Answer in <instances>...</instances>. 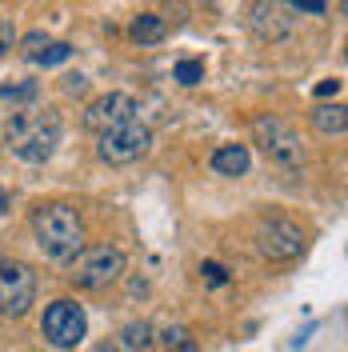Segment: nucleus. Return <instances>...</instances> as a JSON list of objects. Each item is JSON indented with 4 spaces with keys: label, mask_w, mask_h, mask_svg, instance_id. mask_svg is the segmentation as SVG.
<instances>
[{
    "label": "nucleus",
    "mask_w": 348,
    "mask_h": 352,
    "mask_svg": "<svg viewBox=\"0 0 348 352\" xmlns=\"http://www.w3.org/2000/svg\"><path fill=\"white\" fill-rule=\"evenodd\" d=\"M61 112L52 109H24V112H12L8 120H4V132H0V140H4V148L24 160V164H44L48 156L56 153V144H61Z\"/></svg>",
    "instance_id": "f257e3e1"
},
{
    "label": "nucleus",
    "mask_w": 348,
    "mask_h": 352,
    "mask_svg": "<svg viewBox=\"0 0 348 352\" xmlns=\"http://www.w3.org/2000/svg\"><path fill=\"white\" fill-rule=\"evenodd\" d=\"M32 236H36V248H41L48 261L56 264H72L76 252L85 248V224H80V212L72 204H41L32 208Z\"/></svg>",
    "instance_id": "f03ea898"
},
{
    "label": "nucleus",
    "mask_w": 348,
    "mask_h": 352,
    "mask_svg": "<svg viewBox=\"0 0 348 352\" xmlns=\"http://www.w3.org/2000/svg\"><path fill=\"white\" fill-rule=\"evenodd\" d=\"M124 276V252L116 244H92V248H80L76 261L68 264V280L76 288H88V292H100V288L116 285Z\"/></svg>",
    "instance_id": "7ed1b4c3"
},
{
    "label": "nucleus",
    "mask_w": 348,
    "mask_h": 352,
    "mask_svg": "<svg viewBox=\"0 0 348 352\" xmlns=\"http://www.w3.org/2000/svg\"><path fill=\"white\" fill-rule=\"evenodd\" d=\"M252 140L261 144V153L272 160V164H281V168H301L305 164V144H301V136L296 129L281 120V116H272V112H261L257 120H252Z\"/></svg>",
    "instance_id": "20e7f679"
},
{
    "label": "nucleus",
    "mask_w": 348,
    "mask_h": 352,
    "mask_svg": "<svg viewBox=\"0 0 348 352\" xmlns=\"http://www.w3.org/2000/svg\"><path fill=\"white\" fill-rule=\"evenodd\" d=\"M149 148H153V129H149L140 116H136V120H124V124H116V129L96 136V156H100L105 164H116V168L140 160Z\"/></svg>",
    "instance_id": "39448f33"
},
{
    "label": "nucleus",
    "mask_w": 348,
    "mask_h": 352,
    "mask_svg": "<svg viewBox=\"0 0 348 352\" xmlns=\"http://www.w3.org/2000/svg\"><path fill=\"white\" fill-rule=\"evenodd\" d=\"M41 332H44V340H48L56 352H72L88 336L85 308L76 305V300H68V296L52 300V305L44 308V316H41Z\"/></svg>",
    "instance_id": "423d86ee"
},
{
    "label": "nucleus",
    "mask_w": 348,
    "mask_h": 352,
    "mask_svg": "<svg viewBox=\"0 0 348 352\" xmlns=\"http://www.w3.org/2000/svg\"><path fill=\"white\" fill-rule=\"evenodd\" d=\"M257 248H261L264 261L288 264L305 252V232H301V224H292V220L268 217V220H261V228H257Z\"/></svg>",
    "instance_id": "0eeeda50"
},
{
    "label": "nucleus",
    "mask_w": 348,
    "mask_h": 352,
    "mask_svg": "<svg viewBox=\"0 0 348 352\" xmlns=\"http://www.w3.org/2000/svg\"><path fill=\"white\" fill-rule=\"evenodd\" d=\"M36 300V272L24 261L0 264V312L4 316H24Z\"/></svg>",
    "instance_id": "6e6552de"
},
{
    "label": "nucleus",
    "mask_w": 348,
    "mask_h": 352,
    "mask_svg": "<svg viewBox=\"0 0 348 352\" xmlns=\"http://www.w3.org/2000/svg\"><path fill=\"white\" fill-rule=\"evenodd\" d=\"M136 116H140V104L132 100L129 92H105V96H96L85 109V129L100 136V132L116 129L124 120H136Z\"/></svg>",
    "instance_id": "1a4fd4ad"
},
{
    "label": "nucleus",
    "mask_w": 348,
    "mask_h": 352,
    "mask_svg": "<svg viewBox=\"0 0 348 352\" xmlns=\"http://www.w3.org/2000/svg\"><path fill=\"white\" fill-rule=\"evenodd\" d=\"M292 24H296V16L284 0H252L248 4V28L268 44L292 36Z\"/></svg>",
    "instance_id": "9d476101"
},
{
    "label": "nucleus",
    "mask_w": 348,
    "mask_h": 352,
    "mask_svg": "<svg viewBox=\"0 0 348 352\" xmlns=\"http://www.w3.org/2000/svg\"><path fill=\"white\" fill-rule=\"evenodd\" d=\"M156 344L153 324L149 320H129L124 329L112 336V352H149Z\"/></svg>",
    "instance_id": "9b49d317"
},
{
    "label": "nucleus",
    "mask_w": 348,
    "mask_h": 352,
    "mask_svg": "<svg viewBox=\"0 0 348 352\" xmlns=\"http://www.w3.org/2000/svg\"><path fill=\"white\" fill-rule=\"evenodd\" d=\"M208 164H213V173H220V176H244L248 164H252V156H248L244 144H220Z\"/></svg>",
    "instance_id": "f8f14e48"
},
{
    "label": "nucleus",
    "mask_w": 348,
    "mask_h": 352,
    "mask_svg": "<svg viewBox=\"0 0 348 352\" xmlns=\"http://www.w3.org/2000/svg\"><path fill=\"white\" fill-rule=\"evenodd\" d=\"M308 120H312V129L320 132V136H345L348 109L345 104H316V109L308 112Z\"/></svg>",
    "instance_id": "ddd939ff"
},
{
    "label": "nucleus",
    "mask_w": 348,
    "mask_h": 352,
    "mask_svg": "<svg viewBox=\"0 0 348 352\" xmlns=\"http://www.w3.org/2000/svg\"><path fill=\"white\" fill-rule=\"evenodd\" d=\"M129 32H132L136 44H160L164 32H168V24H164V16H156V12H140V16L132 21Z\"/></svg>",
    "instance_id": "4468645a"
},
{
    "label": "nucleus",
    "mask_w": 348,
    "mask_h": 352,
    "mask_svg": "<svg viewBox=\"0 0 348 352\" xmlns=\"http://www.w3.org/2000/svg\"><path fill=\"white\" fill-rule=\"evenodd\" d=\"M68 56H72V44H65V41H48L32 56V65H41V68H56V65H65Z\"/></svg>",
    "instance_id": "2eb2a0df"
},
{
    "label": "nucleus",
    "mask_w": 348,
    "mask_h": 352,
    "mask_svg": "<svg viewBox=\"0 0 348 352\" xmlns=\"http://www.w3.org/2000/svg\"><path fill=\"white\" fill-rule=\"evenodd\" d=\"M160 340H164V349L168 352H200L193 340V332L184 329V324H168V329L160 332Z\"/></svg>",
    "instance_id": "dca6fc26"
},
{
    "label": "nucleus",
    "mask_w": 348,
    "mask_h": 352,
    "mask_svg": "<svg viewBox=\"0 0 348 352\" xmlns=\"http://www.w3.org/2000/svg\"><path fill=\"white\" fill-rule=\"evenodd\" d=\"M173 80H180L184 88H196L200 80H204V60H176V68H173Z\"/></svg>",
    "instance_id": "f3484780"
},
{
    "label": "nucleus",
    "mask_w": 348,
    "mask_h": 352,
    "mask_svg": "<svg viewBox=\"0 0 348 352\" xmlns=\"http://www.w3.org/2000/svg\"><path fill=\"white\" fill-rule=\"evenodd\" d=\"M4 100H32L36 96V80H24V85H0Z\"/></svg>",
    "instance_id": "a211bd4d"
},
{
    "label": "nucleus",
    "mask_w": 348,
    "mask_h": 352,
    "mask_svg": "<svg viewBox=\"0 0 348 352\" xmlns=\"http://www.w3.org/2000/svg\"><path fill=\"white\" fill-rule=\"evenodd\" d=\"M200 276H204L213 288L228 285V268H224V264H217V261H204V264H200Z\"/></svg>",
    "instance_id": "6ab92c4d"
},
{
    "label": "nucleus",
    "mask_w": 348,
    "mask_h": 352,
    "mask_svg": "<svg viewBox=\"0 0 348 352\" xmlns=\"http://www.w3.org/2000/svg\"><path fill=\"white\" fill-rule=\"evenodd\" d=\"M292 12H308V16H325L328 12V4L325 0H284Z\"/></svg>",
    "instance_id": "aec40b11"
},
{
    "label": "nucleus",
    "mask_w": 348,
    "mask_h": 352,
    "mask_svg": "<svg viewBox=\"0 0 348 352\" xmlns=\"http://www.w3.org/2000/svg\"><path fill=\"white\" fill-rule=\"evenodd\" d=\"M44 44H48V36H44V32H28V36L21 41V52H24V60H32V56L41 52Z\"/></svg>",
    "instance_id": "412c9836"
},
{
    "label": "nucleus",
    "mask_w": 348,
    "mask_h": 352,
    "mask_svg": "<svg viewBox=\"0 0 348 352\" xmlns=\"http://www.w3.org/2000/svg\"><path fill=\"white\" fill-rule=\"evenodd\" d=\"M12 44H17V28H12L8 21H0V56H4Z\"/></svg>",
    "instance_id": "4be33fe9"
},
{
    "label": "nucleus",
    "mask_w": 348,
    "mask_h": 352,
    "mask_svg": "<svg viewBox=\"0 0 348 352\" xmlns=\"http://www.w3.org/2000/svg\"><path fill=\"white\" fill-rule=\"evenodd\" d=\"M336 92H340V80H336V76H328V80H320V85H316V96H320V100L336 96Z\"/></svg>",
    "instance_id": "5701e85b"
},
{
    "label": "nucleus",
    "mask_w": 348,
    "mask_h": 352,
    "mask_svg": "<svg viewBox=\"0 0 348 352\" xmlns=\"http://www.w3.org/2000/svg\"><path fill=\"white\" fill-rule=\"evenodd\" d=\"M65 92H85V76L76 72V76H65Z\"/></svg>",
    "instance_id": "b1692460"
},
{
    "label": "nucleus",
    "mask_w": 348,
    "mask_h": 352,
    "mask_svg": "<svg viewBox=\"0 0 348 352\" xmlns=\"http://www.w3.org/2000/svg\"><path fill=\"white\" fill-rule=\"evenodd\" d=\"M8 208H12V197H8V188H0V217H4Z\"/></svg>",
    "instance_id": "393cba45"
}]
</instances>
